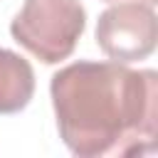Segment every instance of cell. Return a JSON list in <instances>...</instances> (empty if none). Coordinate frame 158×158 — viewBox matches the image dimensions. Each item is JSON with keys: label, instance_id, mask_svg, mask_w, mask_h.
<instances>
[{"label": "cell", "instance_id": "cell-3", "mask_svg": "<svg viewBox=\"0 0 158 158\" xmlns=\"http://www.w3.org/2000/svg\"><path fill=\"white\" fill-rule=\"evenodd\" d=\"M94 35L99 49L111 62H141L156 52L158 17L153 5L138 0H118L99 15Z\"/></svg>", "mask_w": 158, "mask_h": 158}, {"label": "cell", "instance_id": "cell-1", "mask_svg": "<svg viewBox=\"0 0 158 158\" xmlns=\"http://www.w3.org/2000/svg\"><path fill=\"white\" fill-rule=\"evenodd\" d=\"M62 143L79 158L146 156L158 146V74L79 59L49 81Z\"/></svg>", "mask_w": 158, "mask_h": 158}, {"label": "cell", "instance_id": "cell-2", "mask_svg": "<svg viewBox=\"0 0 158 158\" xmlns=\"http://www.w3.org/2000/svg\"><path fill=\"white\" fill-rule=\"evenodd\" d=\"M86 27V10L79 0H25L10 22L12 40L44 64L72 57Z\"/></svg>", "mask_w": 158, "mask_h": 158}, {"label": "cell", "instance_id": "cell-4", "mask_svg": "<svg viewBox=\"0 0 158 158\" xmlns=\"http://www.w3.org/2000/svg\"><path fill=\"white\" fill-rule=\"evenodd\" d=\"M35 96V69L12 49L0 47V114H20Z\"/></svg>", "mask_w": 158, "mask_h": 158}, {"label": "cell", "instance_id": "cell-5", "mask_svg": "<svg viewBox=\"0 0 158 158\" xmlns=\"http://www.w3.org/2000/svg\"><path fill=\"white\" fill-rule=\"evenodd\" d=\"M104 2H118V0H104ZM138 2H146V5H156V0H138Z\"/></svg>", "mask_w": 158, "mask_h": 158}]
</instances>
